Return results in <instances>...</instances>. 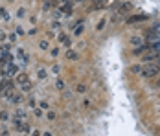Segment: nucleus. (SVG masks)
Listing matches in <instances>:
<instances>
[{
	"label": "nucleus",
	"instance_id": "nucleus-17",
	"mask_svg": "<svg viewBox=\"0 0 160 136\" xmlns=\"http://www.w3.org/2000/svg\"><path fill=\"white\" fill-rule=\"evenodd\" d=\"M33 114H35V118H42V116H44V114H42V108H37V107L33 108Z\"/></svg>",
	"mask_w": 160,
	"mask_h": 136
},
{
	"label": "nucleus",
	"instance_id": "nucleus-14",
	"mask_svg": "<svg viewBox=\"0 0 160 136\" xmlns=\"http://www.w3.org/2000/svg\"><path fill=\"white\" fill-rule=\"evenodd\" d=\"M55 88H57V90H63L64 88V81L63 79H57V81H55Z\"/></svg>",
	"mask_w": 160,
	"mask_h": 136
},
{
	"label": "nucleus",
	"instance_id": "nucleus-12",
	"mask_svg": "<svg viewBox=\"0 0 160 136\" xmlns=\"http://www.w3.org/2000/svg\"><path fill=\"white\" fill-rule=\"evenodd\" d=\"M20 88H22L24 92H32V88H33L32 81H28V83H24V85H20Z\"/></svg>",
	"mask_w": 160,
	"mask_h": 136
},
{
	"label": "nucleus",
	"instance_id": "nucleus-1",
	"mask_svg": "<svg viewBox=\"0 0 160 136\" xmlns=\"http://www.w3.org/2000/svg\"><path fill=\"white\" fill-rule=\"evenodd\" d=\"M160 74V63H144V66L140 68V76L145 79L158 76Z\"/></svg>",
	"mask_w": 160,
	"mask_h": 136
},
{
	"label": "nucleus",
	"instance_id": "nucleus-21",
	"mask_svg": "<svg viewBox=\"0 0 160 136\" xmlns=\"http://www.w3.org/2000/svg\"><path fill=\"white\" fill-rule=\"evenodd\" d=\"M140 68H142L140 64H134V66H131V72L132 74H140Z\"/></svg>",
	"mask_w": 160,
	"mask_h": 136
},
{
	"label": "nucleus",
	"instance_id": "nucleus-4",
	"mask_svg": "<svg viewBox=\"0 0 160 136\" xmlns=\"http://www.w3.org/2000/svg\"><path fill=\"white\" fill-rule=\"evenodd\" d=\"M17 72H18V66H17L15 63H13V61H9V63H8V64H4V66H2V74H4V76H17Z\"/></svg>",
	"mask_w": 160,
	"mask_h": 136
},
{
	"label": "nucleus",
	"instance_id": "nucleus-20",
	"mask_svg": "<svg viewBox=\"0 0 160 136\" xmlns=\"http://www.w3.org/2000/svg\"><path fill=\"white\" fill-rule=\"evenodd\" d=\"M105 24H107V20H105V18H103V20H99V22H98V26H96V30L98 31L103 30V28H105Z\"/></svg>",
	"mask_w": 160,
	"mask_h": 136
},
{
	"label": "nucleus",
	"instance_id": "nucleus-8",
	"mask_svg": "<svg viewBox=\"0 0 160 136\" xmlns=\"http://www.w3.org/2000/svg\"><path fill=\"white\" fill-rule=\"evenodd\" d=\"M147 20V15H134V17H129L127 18V24H134V22H144Z\"/></svg>",
	"mask_w": 160,
	"mask_h": 136
},
{
	"label": "nucleus",
	"instance_id": "nucleus-3",
	"mask_svg": "<svg viewBox=\"0 0 160 136\" xmlns=\"http://www.w3.org/2000/svg\"><path fill=\"white\" fill-rule=\"evenodd\" d=\"M13 127L17 129V133H22V134H30L32 133V125L22 118H13Z\"/></svg>",
	"mask_w": 160,
	"mask_h": 136
},
{
	"label": "nucleus",
	"instance_id": "nucleus-22",
	"mask_svg": "<svg viewBox=\"0 0 160 136\" xmlns=\"http://www.w3.org/2000/svg\"><path fill=\"white\" fill-rule=\"evenodd\" d=\"M39 46H41V50H48V41H41V43H39Z\"/></svg>",
	"mask_w": 160,
	"mask_h": 136
},
{
	"label": "nucleus",
	"instance_id": "nucleus-5",
	"mask_svg": "<svg viewBox=\"0 0 160 136\" xmlns=\"http://www.w3.org/2000/svg\"><path fill=\"white\" fill-rule=\"evenodd\" d=\"M13 85H15V81H11V79H2V81H0V94H4V92L9 90V88H13Z\"/></svg>",
	"mask_w": 160,
	"mask_h": 136
},
{
	"label": "nucleus",
	"instance_id": "nucleus-24",
	"mask_svg": "<svg viewBox=\"0 0 160 136\" xmlns=\"http://www.w3.org/2000/svg\"><path fill=\"white\" fill-rule=\"evenodd\" d=\"M0 18H4V20L8 18V11H6L4 8H0Z\"/></svg>",
	"mask_w": 160,
	"mask_h": 136
},
{
	"label": "nucleus",
	"instance_id": "nucleus-27",
	"mask_svg": "<svg viewBox=\"0 0 160 136\" xmlns=\"http://www.w3.org/2000/svg\"><path fill=\"white\" fill-rule=\"evenodd\" d=\"M41 108H48V101L42 99V101H41Z\"/></svg>",
	"mask_w": 160,
	"mask_h": 136
},
{
	"label": "nucleus",
	"instance_id": "nucleus-6",
	"mask_svg": "<svg viewBox=\"0 0 160 136\" xmlns=\"http://www.w3.org/2000/svg\"><path fill=\"white\" fill-rule=\"evenodd\" d=\"M30 81V76L28 74H24V72H17L15 76V83L17 85H24V83H28Z\"/></svg>",
	"mask_w": 160,
	"mask_h": 136
},
{
	"label": "nucleus",
	"instance_id": "nucleus-15",
	"mask_svg": "<svg viewBox=\"0 0 160 136\" xmlns=\"http://www.w3.org/2000/svg\"><path fill=\"white\" fill-rule=\"evenodd\" d=\"M76 90L79 92V94H85V92H87V85H85V83H79V85H78V88H76Z\"/></svg>",
	"mask_w": 160,
	"mask_h": 136
},
{
	"label": "nucleus",
	"instance_id": "nucleus-13",
	"mask_svg": "<svg viewBox=\"0 0 160 136\" xmlns=\"http://www.w3.org/2000/svg\"><path fill=\"white\" fill-rule=\"evenodd\" d=\"M26 116H28V114H26L24 110H20V108L15 112V118H22V120H26Z\"/></svg>",
	"mask_w": 160,
	"mask_h": 136
},
{
	"label": "nucleus",
	"instance_id": "nucleus-2",
	"mask_svg": "<svg viewBox=\"0 0 160 136\" xmlns=\"http://www.w3.org/2000/svg\"><path fill=\"white\" fill-rule=\"evenodd\" d=\"M2 96H4V99H6V101H9V103H13V105H20V103L24 101V96H22L20 92H15L13 88L6 90Z\"/></svg>",
	"mask_w": 160,
	"mask_h": 136
},
{
	"label": "nucleus",
	"instance_id": "nucleus-19",
	"mask_svg": "<svg viewBox=\"0 0 160 136\" xmlns=\"http://www.w3.org/2000/svg\"><path fill=\"white\" fill-rule=\"evenodd\" d=\"M0 120H2V121H8V120H9V114H8L6 110H0Z\"/></svg>",
	"mask_w": 160,
	"mask_h": 136
},
{
	"label": "nucleus",
	"instance_id": "nucleus-25",
	"mask_svg": "<svg viewBox=\"0 0 160 136\" xmlns=\"http://www.w3.org/2000/svg\"><path fill=\"white\" fill-rule=\"evenodd\" d=\"M50 55H52L53 59H55V57H59V50H57V48H53V50L50 52Z\"/></svg>",
	"mask_w": 160,
	"mask_h": 136
},
{
	"label": "nucleus",
	"instance_id": "nucleus-16",
	"mask_svg": "<svg viewBox=\"0 0 160 136\" xmlns=\"http://www.w3.org/2000/svg\"><path fill=\"white\" fill-rule=\"evenodd\" d=\"M83 26H85V24H83V22H79V24H78V28L74 30V35H81V33H83Z\"/></svg>",
	"mask_w": 160,
	"mask_h": 136
},
{
	"label": "nucleus",
	"instance_id": "nucleus-26",
	"mask_svg": "<svg viewBox=\"0 0 160 136\" xmlns=\"http://www.w3.org/2000/svg\"><path fill=\"white\" fill-rule=\"evenodd\" d=\"M28 105H30V108H35V98H30L28 99Z\"/></svg>",
	"mask_w": 160,
	"mask_h": 136
},
{
	"label": "nucleus",
	"instance_id": "nucleus-9",
	"mask_svg": "<svg viewBox=\"0 0 160 136\" xmlns=\"http://www.w3.org/2000/svg\"><path fill=\"white\" fill-rule=\"evenodd\" d=\"M66 59H68V61H78V59H79V55H78V52H76V50L68 48V52H66Z\"/></svg>",
	"mask_w": 160,
	"mask_h": 136
},
{
	"label": "nucleus",
	"instance_id": "nucleus-7",
	"mask_svg": "<svg viewBox=\"0 0 160 136\" xmlns=\"http://www.w3.org/2000/svg\"><path fill=\"white\" fill-rule=\"evenodd\" d=\"M57 43L63 44V46H70V37H68L66 33H59V35H57Z\"/></svg>",
	"mask_w": 160,
	"mask_h": 136
},
{
	"label": "nucleus",
	"instance_id": "nucleus-23",
	"mask_svg": "<svg viewBox=\"0 0 160 136\" xmlns=\"http://www.w3.org/2000/svg\"><path fill=\"white\" fill-rule=\"evenodd\" d=\"M46 76H48V74H46V70H44V68H41V70H39V77H41V79H46Z\"/></svg>",
	"mask_w": 160,
	"mask_h": 136
},
{
	"label": "nucleus",
	"instance_id": "nucleus-11",
	"mask_svg": "<svg viewBox=\"0 0 160 136\" xmlns=\"http://www.w3.org/2000/svg\"><path fill=\"white\" fill-rule=\"evenodd\" d=\"M129 43H131V46L134 48V46L142 44V37H131V41H129Z\"/></svg>",
	"mask_w": 160,
	"mask_h": 136
},
{
	"label": "nucleus",
	"instance_id": "nucleus-28",
	"mask_svg": "<svg viewBox=\"0 0 160 136\" xmlns=\"http://www.w3.org/2000/svg\"><path fill=\"white\" fill-rule=\"evenodd\" d=\"M157 88H158V90H160V81H158V83H157Z\"/></svg>",
	"mask_w": 160,
	"mask_h": 136
},
{
	"label": "nucleus",
	"instance_id": "nucleus-10",
	"mask_svg": "<svg viewBox=\"0 0 160 136\" xmlns=\"http://www.w3.org/2000/svg\"><path fill=\"white\" fill-rule=\"evenodd\" d=\"M131 9H132V4H131V2H125V4H122V6H120L118 13H122V15H123V13H129Z\"/></svg>",
	"mask_w": 160,
	"mask_h": 136
},
{
	"label": "nucleus",
	"instance_id": "nucleus-18",
	"mask_svg": "<svg viewBox=\"0 0 160 136\" xmlns=\"http://www.w3.org/2000/svg\"><path fill=\"white\" fill-rule=\"evenodd\" d=\"M46 118H48L50 121H53V120H55V118H57V114H55L53 110H48V112H46Z\"/></svg>",
	"mask_w": 160,
	"mask_h": 136
}]
</instances>
